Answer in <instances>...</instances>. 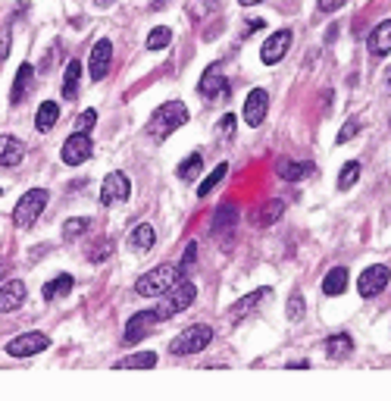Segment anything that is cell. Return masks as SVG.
<instances>
[{
  "label": "cell",
  "instance_id": "cell-1",
  "mask_svg": "<svg viewBox=\"0 0 391 401\" xmlns=\"http://www.w3.org/2000/svg\"><path fill=\"white\" fill-rule=\"evenodd\" d=\"M185 123H188V107L181 104V100H166V104H160L157 110L151 113L147 132H151L157 142H163V138H170L172 132L181 129Z\"/></svg>",
  "mask_w": 391,
  "mask_h": 401
},
{
  "label": "cell",
  "instance_id": "cell-2",
  "mask_svg": "<svg viewBox=\"0 0 391 401\" xmlns=\"http://www.w3.org/2000/svg\"><path fill=\"white\" fill-rule=\"evenodd\" d=\"M179 279H181L179 266L160 264V266H153L151 273H144V276L135 283V292H138L141 298H157V295H166V292H170Z\"/></svg>",
  "mask_w": 391,
  "mask_h": 401
},
{
  "label": "cell",
  "instance_id": "cell-3",
  "mask_svg": "<svg viewBox=\"0 0 391 401\" xmlns=\"http://www.w3.org/2000/svg\"><path fill=\"white\" fill-rule=\"evenodd\" d=\"M194 298H198V285H194L188 276H181L179 283H175L172 289L166 292V301L157 307V317L166 320V317H175V313L188 311V307L194 304Z\"/></svg>",
  "mask_w": 391,
  "mask_h": 401
},
{
  "label": "cell",
  "instance_id": "cell-4",
  "mask_svg": "<svg viewBox=\"0 0 391 401\" xmlns=\"http://www.w3.org/2000/svg\"><path fill=\"white\" fill-rule=\"evenodd\" d=\"M210 342H213V329H210V326H207V323H194V326H185V329L172 339L170 351L179 354V358H185V354L204 351Z\"/></svg>",
  "mask_w": 391,
  "mask_h": 401
},
{
  "label": "cell",
  "instance_id": "cell-5",
  "mask_svg": "<svg viewBox=\"0 0 391 401\" xmlns=\"http://www.w3.org/2000/svg\"><path fill=\"white\" fill-rule=\"evenodd\" d=\"M47 200H50V195H47L44 189L25 191V195L19 198L16 210H13V223H16L19 229H29V226H35L38 217H41V210L47 207Z\"/></svg>",
  "mask_w": 391,
  "mask_h": 401
},
{
  "label": "cell",
  "instance_id": "cell-6",
  "mask_svg": "<svg viewBox=\"0 0 391 401\" xmlns=\"http://www.w3.org/2000/svg\"><path fill=\"white\" fill-rule=\"evenodd\" d=\"M235 226H238V207L235 204H219L217 213H213V223H210V236L219 248H228L235 238Z\"/></svg>",
  "mask_w": 391,
  "mask_h": 401
},
{
  "label": "cell",
  "instance_id": "cell-7",
  "mask_svg": "<svg viewBox=\"0 0 391 401\" xmlns=\"http://www.w3.org/2000/svg\"><path fill=\"white\" fill-rule=\"evenodd\" d=\"M388 279H391V270H388L385 264L366 266V270H363V276L357 279V292H360L363 298H376V295H382V292H385Z\"/></svg>",
  "mask_w": 391,
  "mask_h": 401
},
{
  "label": "cell",
  "instance_id": "cell-8",
  "mask_svg": "<svg viewBox=\"0 0 391 401\" xmlns=\"http://www.w3.org/2000/svg\"><path fill=\"white\" fill-rule=\"evenodd\" d=\"M91 151H94V142H91V132H72L69 138L63 142V163H69V166H78V163H85L88 157H91Z\"/></svg>",
  "mask_w": 391,
  "mask_h": 401
},
{
  "label": "cell",
  "instance_id": "cell-9",
  "mask_svg": "<svg viewBox=\"0 0 391 401\" xmlns=\"http://www.w3.org/2000/svg\"><path fill=\"white\" fill-rule=\"evenodd\" d=\"M47 345H50V339L44 332H22V336H16L6 345V354L10 358H35V354L47 351Z\"/></svg>",
  "mask_w": 391,
  "mask_h": 401
},
{
  "label": "cell",
  "instance_id": "cell-10",
  "mask_svg": "<svg viewBox=\"0 0 391 401\" xmlns=\"http://www.w3.org/2000/svg\"><path fill=\"white\" fill-rule=\"evenodd\" d=\"M132 195V182L125 172H110L100 185V204L110 207V204H119V200H129Z\"/></svg>",
  "mask_w": 391,
  "mask_h": 401
},
{
  "label": "cell",
  "instance_id": "cell-11",
  "mask_svg": "<svg viewBox=\"0 0 391 401\" xmlns=\"http://www.w3.org/2000/svg\"><path fill=\"white\" fill-rule=\"evenodd\" d=\"M157 311H141L125 323V332H123V342L125 345H138L144 336H151V329L157 326Z\"/></svg>",
  "mask_w": 391,
  "mask_h": 401
},
{
  "label": "cell",
  "instance_id": "cell-12",
  "mask_svg": "<svg viewBox=\"0 0 391 401\" xmlns=\"http://www.w3.org/2000/svg\"><path fill=\"white\" fill-rule=\"evenodd\" d=\"M288 48H291V32L288 29H279L273 38H269L266 44H263V50H260V60L266 66H275L279 60H285V53Z\"/></svg>",
  "mask_w": 391,
  "mask_h": 401
},
{
  "label": "cell",
  "instance_id": "cell-13",
  "mask_svg": "<svg viewBox=\"0 0 391 401\" xmlns=\"http://www.w3.org/2000/svg\"><path fill=\"white\" fill-rule=\"evenodd\" d=\"M266 110H269V95L263 88H254L251 95L245 100V123L251 125H263V119H266Z\"/></svg>",
  "mask_w": 391,
  "mask_h": 401
},
{
  "label": "cell",
  "instance_id": "cell-14",
  "mask_svg": "<svg viewBox=\"0 0 391 401\" xmlns=\"http://www.w3.org/2000/svg\"><path fill=\"white\" fill-rule=\"evenodd\" d=\"M110 63H113V44L107 41V38H100V41L91 48V63H88L91 66V76L100 82V79L110 72Z\"/></svg>",
  "mask_w": 391,
  "mask_h": 401
},
{
  "label": "cell",
  "instance_id": "cell-15",
  "mask_svg": "<svg viewBox=\"0 0 391 401\" xmlns=\"http://www.w3.org/2000/svg\"><path fill=\"white\" fill-rule=\"evenodd\" d=\"M269 295H273V289H257V292H251V295H245L238 304L228 307V320H232V323H241V320H245L247 313L257 311L263 304V298H269Z\"/></svg>",
  "mask_w": 391,
  "mask_h": 401
},
{
  "label": "cell",
  "instance_id": "cell-16",
  "mask_svg": "<svg viewBox=\"0 0 391 401\" xmlns=\"http://www.w3.org/2000/svg\"><path fill=\"white\" fill-rule=\"evenodd\" d=\"M32 88H35V66L22 63V66H19V72H16V82H13L10 104H22V100L32 95Z\"/></svg>",
  "mask_w": 391,
  "mask_h": 401
},
{
  "label": "cell",
  "instance_id": "cell-17",
  "mask_svg": "<svg viewBox=\"0 0 391 401\" xmlns=\"http://www.w3.org/2000/svg\"><path fill=\"white\" fill-rule=\"evenodd\" d=\"M198 91L204 97H217L226 91V76H222V66L219 63H210L204 69V76H200V82H198Z\"/></svg>",
  "mask_w": 391,
  "mask_h": 401
},
{
  "label": "cell",
  "instance_id": "cell-18",
  "mask_svg": "<svg viewBox=\"0 0 391 401\" xmlns=\"http://www.w3.org/2000/svg\"><path fill=\"white\" fill-rule=\"evenodd\" d=\"M275 172H279L282 179H288V182H301V179H307V176H313L316 172V166L310 163V160H288V157H282L279 163H275Z\"/></svg>",
  "mask_w": 391,
  "mask_h": 401
},
{
  "label": "cell",
  "instance_id": "cell-19",
  "mask_svg": "<svg viewBox=\"0 0 391 401\" xmlns=\"http://www.w3.org/2000/svg\"><path fill=\"white\" fill-rule=\"evenodd\" d=\"M25 301V283H19V279H10V283L0 289V313H13L19 311Z\"/></svg>",
  "mask_w": 391,
  "mask_h": 401
},
{
  "label": "cell",
  "instance_id": "cell-20",
  "mask_svg": "<svg viewBox=\"0 0 391 401\" xmlns=\"http://www.w3.org/2000/svg\"><path fill=\"white\" fill-rule=\"evenodd\" d=\"M25 160V144L13 135H0V166H19Z\"/></svg>",
  "mask_w": 391,
  "mask_h": 401
},
{
  "label": "cell",
  "instance_id": "cell-21",
  "mask_svg": "<svg viewBox=\"0 0 391 401\" xmlns=\"http://www.w3.org/2000/svg\"><path fill=\"white\" fill-rule=\"evenodd\" d=\"M369 53L373 57H388L391 53V19H385V22H379L373 29V35H369Z\"/></svg>",
  "mask_w": 391,
  "mask_h": 401
},
{
  "label": "cell",
  "instance_id": "cell-22",
  "mask_svg": "<svg viewBox=\"0 0 391 401\" xmlns=\"http://www.w3.org/2000/svg\"><path fill=\"white\" fill-rule=\"evenodd\" d=\"M345 289H348V270H345V266H335V270H329L326 279H322V295L335 298V295H341Z\"/></svg>",
  "mask_w": 391,
  "mask_h": 401
},
{
  "label": "cell",
  "instance_id": "cell-23",
  "mask_svg": "<svg viewBox=\"0 0 391 401\" xmlns=\"http://www.w3.org/2000/svg\"><path fill=\"white\" fill-rule=\"evenodd\" d=\"M116 370H151V367H157V354L153 351H141V354H129V358L116 360Z\"/></svg>",
  "mask_w": 391,
  "mask_h": 401
},
{
  "label": "cell",
  "instance_id": "cell-24",
  "mask_svg": "<svg viewBox=\"0 0 391 401\" xmlns=\"http://www.w3.org/2000/svg\"><path fill=\"white\" fill-rule=\"evenodd\" d=\"M57 119H60V104L57 100H44V104L38 107V113H35V129L38 132H50Z\"/></svg>",
  "mask_w": 391,
  "mask_h": 401
},
{
  "label": "cell",
  "instance_id": "cell-25",
  "mask_svg": "<svg viewBox=\"0 0 391 401\" xmlns=\"http://www.w3.org/2000/svg\"><path fill=\"white\" fill-rule=\"evenodd\" d=\"M350 351H354V339H350L348 332H335V336L326 342V354L332 360H345Z\"/></svg>",
  "mask_w": 391,
  "mask_h": 401
},
{
  "label": "cell",
  "instance_id": "cell-26",
  "mask_svg": "<svg viewBox=\"0 0 391 401\" xmlns=\"http://www.w3.org/2000/svg\"><path fill=\"white\" fill-rule=\"evenodd\" d=\"M72 285H76V279L69 276V273H60L57 279H50V283L44 285V301H57V298H66L72 292Z\"/></svg>",
  "mask_w": 391,
  "mask_h": 401
},
{
  "label": "cell",
  "instance_id": "cell-27",
  "mask_svg": "<svg viewBox=\"0 0 391 401\" xmlns=\"http://www.w3.org/2000/svg\"><path fill=\"white\" fill-rule=\"evenodd\" d=\"M78 79H82V63H78V60H69L66 76H63V97L66 100H72L78 95Z\"/></svg>",
  "mask_w": 391,
  "mask_h": 401
},
{
  "label": "cell",
  "instance_id": "cell-28",
  "mask_svg": "<svg viewBox=\"0 0 391 401\" xmlns=\"http://www.w3.org/2000/svg\"><path fill=\"white\" fill-rule=\"evenodd\" d=\"M200 170H204V154H191L188 160H181L179 163V179L181 182H194V179L200 176Z\"/></svg>",
  "mask_w": 391,
  "mask_h": 401
},
{
  "label": "cell",
  "instance_id": "cell-29",
  "mask_svg": "<svg viewBox=\"0 0 391 401\" xmlns=\"http://www.w3.org/2000/svg\"><path fill=\"white\" fill-rule=\"evenodd\" d=\"M282 213H285V200H282V198L266 200V204L260 207V213H257V226H273Z\"/></svg>",
  "mask_w": 391,
  "mask_h": 401
},
{
  "label": "cell",
  "instance_id": "cell-30",
  "mask_svg": "<svg viewBox=\"0 0 391 401\" xmlns=\"http://www.w3.org/2000/svg\"><path fill=\"white\" fill-rule=\"evenodd\" d=\"M153 242H157V232H153V226H151V223L135 226V232H132V245H135V248L151 251V248H153Z\"/></svg>",
  "mask_w": 391,
  "mask_h": 401
},
{
  "label": "cell",
  "instance_id": "cell-31",
  "mask_svg": "<svg viewBox=\"0 0 391 401\" xmlns=\"http://www.w3.org/2000/svg\"><path fill=\"white\" fill-rule=\"evenodd\" d=\"M226 176H228V166H226V163H219V166H217V170H213V172H210V176H207V179H204V182H200L198 195H200V198H207V195H210V191H213V189H217V185L222 182V179H226Z\"/></svg>",
  "mask_w": 391,
  "mask_h": 401
},
{
  "label": "cell",
  "instance_id": "cell-32",
  "mask_svg": "<svg viewBox=\"0 0 391 401\" xmlns=\"http://www.w3.org/2000/svg\"><path fill=\"white\" fill-rule=\"evenodd\" d=\"M170 41H172V29H166V25H157V29L147 35V50H163Z\"/></svg>",
  "mask_w": 391,
  "mask_h": 401
},
{
  "label": "cell",
  "instance_id": "cell-33",
  "mask_svg": "<svg viewBox=\"0 0 391 401\" xmlns=\"http://www.w3.org/2000/svg\"><path fill=\"white\" fill-rule=\"evenodd\" d=\"M357 179H360V163H357V160H350V163H345V166H341V176H338V189H341V191H348L350 185L357 182Z\"/></svg>",
  "mask_w": 391,
  "mask_h": 401
},
{
  "label": "cell",
  "instance_id": "cell-34",
  "mask_svg": "<svg viewBox=\"0 0 391 401\" xmlns=\"http://www.w3.org/2000/svg\"><path fill=\"white\" fill-rule=\"evenodd\" d=\"M88 217H72V219H66V226H63V238H78V236H85L88 232Z\"/></svg>",
  "mask_w": 391,
  "mask_h": 401
},
{
  "label": "cell",
  "instance_id": "cell-35",
  "mask_svg": "<svg viewBox=\"0 0 391 401\" xmlns=\"http://www.w3.org/2000/svg\"><path fill=\"white\" fill-rule=\"evenodd\" d=\"M110 251H113V242L110 238H100V242H94L91 248H88V260H91V264H100V260L110 257Z\"/></svg>",
  "mask_w": 391,
  "mask_h": 401
},
{
  "label": "cell",
  "instance_id": "cell-36",
  "mask_svg": "<svg viewBox=\"0 0 391 401\" xmlns=\"http://www.w3.org/2000/svg\"><path fill=\"white\" fill-rule=\"evenodd\" d=\"M194 264H198V242H191L181 254V264H179V273L181 276H191L194 273Z\"/></svg>",
  "mask_w": 391,
  "mask_h": 401
},
{
  "label": "cell",
  "instance_id": "cell-37",
  "mask_svg": "<svg viewBox=\"0 0 391 401\" xmlns=\"http://www.w3.org/2000/svg\"><path fill=\"white\" fill-rule=\"evenodd\" d=\"M304 311H307L304 295H301V292H294V295L288 298V320H294V323H298V320L304 317Z\"/></svg>",
  "mask_w": 391,
  "mask_h": 401
},
{
  "label": "cell",
  "instance_id": "cell-38",
  "mask_svg": "<svg viewBox=\"0 0 391 401\" xmlns=\"http://www.w3.org/2000/svg\"><path fill=\"white\" fill-rule=\"evenodd\" d=\"M357 132H360V123H357V119H354V116H350V119H348V123H345V125H341V132H338V138H335V142H338V144H345V142H350V138H354V135H357Z\"/></svg>",
  "mask_w": 391,
  "mask_h": 401
},
{
  "label": "cell",
  "instance_id": "cell-39",
  "mask_svg": "<svg viewBox=\"0 0 391 401\" xmlns=\"http://www.w3.org/2000/svg\"><path fill=\"white\" fill-rule=\"evenodd\" d=\"M94 123H97V110H85L82 116L76 119V132H91Z\"/></svg>",
  "mask_w": 391,
  "mask_h": 401
},
{
  "label": "cell",
  "instance_id": "cell-40",
  "mask_svg": "<svg viewBox=\"0 0 391 401\" xmlns=\"http://www.w3.org/2000/svg\"><path fill=\"white\" fill-rule=\"evenodd\" d=\"M217 132H219V135H226V138H232V135H235V116H232V113H226V116L219 119Z\"/></svg>",
  "mask_w": 391,
  "mask_h": 401
},
{
  "label": "cell",
  "instance_id": "cell-41",
  "mask_svg": "<svg viewBox=\"0 0 391 401\" xmlns=\"http://www.w3.org/2000/svg\"><path fill=\"white\" fill-rule=\"evenodd\" d=\"M10 57V29H0V63Z\"/></svg>",
  "mask_w": 391,
  "mask_h": 401
},
{
  "label": "cell",
  "instance_id": "cell-42",
  "mask_svg": "<svg viewBox=\"0 0 391 401\" xmlns=\"http://www.w3.org/2000/svg\"><path fill=\"white\" fill-rule=\"evenodd\" d=\"M348 0H320V10L322 13H335V10H341Z\"/></svg>",
  "mask_w": 391,
  "mask_h": 401
},
{
  "label": "cell",
  "instance_id": "cell-43",
  "mask_svg": "<svg viewBox=\"0 0 391 401\" xmlns=\"http://www.w3.org/2000/svg\"><path fill=\"white\" fill-rule=\"evenodd\" d=\"M263 25H266V22H263V19H254V22H247V35H254V32H260Z\"/></svg>",
  "mask_w": 391,
  "mask_h": 401
},
{
  "label": "cell",
  "instance_id": "cell-44",
  "mask_svg": "<svg viewBox=\"0 0 391 401\" xmlns=\"http://www.w3.org/2000/svg\"><path fill=\"white\" fill-rule=\"evenodd\" d=\"M6 273H10V264H6V260H0V279H4Z\"/></svg>",
  "mask_w": 391,
  "mask_h": 401
},
{
  "label": "cell",
  "instance_id": "cell-45",
  "mask_svg": "<svg viewBox=\"0 0 391 401\" xmlns=\"http://www.w3.org/2000/svg\"><path fill=\"white\" fill-rule=\"evenodd\" d=\"M163 6H170V0H157V4H153V10H163Z\"/></svg>",
  "mask_w": 391,
  "mask_h": 401
},
{
  "label": "cell",
  "instance_id": "cell-46",
  "mask_svg": "<svg viewBox=\"0 0 391 401\" xmlns=\"http://www.w3.org/2000/svg\"><path fill=\"white\" fill-rule=\"evenodd\" d=\"M241 6H254V4H263V0H238Z\"/></svg>",
  "mask_w": 391,
  "mask_h": 401
},
{
  "label": "cell",
  "instance_id": "cell-47",
  "mask_svg": "<svg viewBox=\"0 0 391 401\" xmlns=\"http://www.w3.org/2000/svg\"><path fill=\"white\" fill-rule=\"evenodd\" d=\"M113 4V0H97V6H110Z\"/></svg>",
  "mask_w": 391,
  "mask_h": 401
},
{
  "label": "cell",
  "instance_id": "cell-48",
  "mask_svg": "<svg viewBox=\"0 0 391 401\" xmlns=\"http://www.w3.org/2000/svg\"><path fill=\"white\" fill-rule=\"evenodd\" d=\"M388 88H391V69H388Z\"/></svg>",
  "mask_w": 391,
  "mask_h": 401
}]
</instances>
